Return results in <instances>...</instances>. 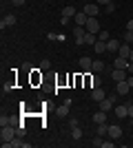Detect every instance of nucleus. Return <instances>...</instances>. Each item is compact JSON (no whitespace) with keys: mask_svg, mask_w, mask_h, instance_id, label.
Here are the masks:
<instances>
[{"mask_svg":"<svg viewBox=\"0 0 133 148\" xmlns=\"http://www.w3.org/2000/svg\"><path fill=\"white\" fill-rule=\"evenodd\" d=\"M18 137V130L13 128V124H9V126H2V130H0V142H2V146H9V142L11 139H16Z\"/></svg>","mask_w":133,"mask_h":148,"instance_id":"obj_1","label":"nucleus"},{"mask_svg":"<svg viewBox=\"0 0 133 148\" xmlns=\"http://www.w3.org/2000/svg\"><path fill=\"white\" fill-rule=\"evenodd\" d=\"M84 29H87V33H95V36H98V33H100V22H98V18H89L87 20V25H84Z\"/></svg>","mask_w":133,"mask_h":148,"instance_id":"obj_2","label":"nucleus"},{"mask_svg":"<svg viewBox=\"0 0 133 148\" xmlns=\"http://www.w3.org/2000/svg\"><path fill=\"white\" fill-rule=\"evenodd\" d=\"M87 16H91V18H95L98 13H100V5L98 2H89V5H84V9H82Z\"/></svg>","mask_w":133,"mask_h":148,"instance_id":"obj_3","label":"nucleus"},{"mask_svg":"<svg viewBox=\"0 0 133 148\" xmlns=\"http://www.w3.org/2000/svg\"><path fill=\"white\" fill-rule=\"evenodd\" d=\"M127 69H113L111 71V77H113V82H122V80H127Z\"/></svg>","mask_w":133,"mask_h":148,"instance_id":"obj_4","label":"nucleus"},{"mask_svg":"<svg viewBox=\"0 0 133 148\" xmlns=\"http://www.w3.org/2000/svg\"><path fill=\"white\" fill-rule=\"evenodd\" d=\"M120 40H115V38H109L107 40V53H118V49H120Z\"/></svg>","mask_w":133,"mask_h":148,"instance_id":"obj_5","label":"nucleus"},{"mask_svg":"<svg viewBox=\"0 0 133 148\" xmlns=\"http://www.w3.org/2000/svg\"><path fill=\"white\" fill-rule=\"evenodd\" d=\"M73 36H76V44H84L87 29H84V27H76V29H73Z\"/></svg>","mask_w":133,"mask_h":148,"instance_id":"obj_6","label":"nucleus"},{"mask_svg":"<svg viewBox=\"0 0 133 148\" xmlns=\"http://www.w3.org/2000/svg\"><path fill=\"white\" fill-rule=\"evenodd\" d=\"M16 22H18V18H16L13 13H7L5 18L0 20V27H2V29H5V27H13V25H16Z\"/></svg>","mask_w":133,"mask_h":148,"instance_id":"obj_7","label":"nucleus"},{"mask_svg":"<svg viewBox=\"0 0 133 148\" xmlns=\"http://www.w3.org/2000/svg\"><path fill=\"white\" fill-rule=\"evenodd\" d=\"M91 97H93V102H98V104H100L102 99L107 97V93H104V88L98 86V88H91Z\"/></svg>","mask_w":133,"mask_h":148,"instance_id":"obj_8","label":"nucleus"},{"mask_svg":"<svg viewBox=\"0 0 133 148\" xmlns=\"http://www.w3.org/2000/svg\"><path fill=\"white\" fill-rule=\"evenodd\" d=\"M109 137H111V139H120L122 137V128L118 124H111V126H109Z\"/></svg>","mask_w":133,"mask_h":148,"instance_id":"obj_9","label":"nucleus"},{"mask_svg":"<svg viewBox=\"0 0 133 148\" xmlns=\"http://www.w3.org/2000/svg\"><path fill=\"white\" fill-rule=\"evenodd\" d=\"M131 47H129V42H122L120 44V49H118V56H122V58H127V60H129V56H131Z\"/></svg>","mask_w":133,"mask_h":148,"instance_id":"obj_10","label":"nucleus"},{"mask_svg":"<svg viewBox=\"0 0 133 148\" xmlns=\"http://www.w3.org/2000/svg\"><path fill=\"white\" fill-rule=\"evenodd\" d=\"M89 18H91V16H87L84 11H78V13H76V27H84Z\"/></svg>","mask_w":133,"mask_h":148,"instance_id":"obj_11","label":"nucleus"},{"mask_svg":"<svg viewBox=\"0 0 133 148\" xmlns=\"http://www.w3.org/2000/svg\"><path fill=\"white\" fill-rule=\"evenodd\" d=\"M129 115V104H122V106H115V117L122 119V117H127Z\"/></svg>","mask_w":133,"mask_h":148,"instance_id":"obj_12","label":"nucleus"},{"mask_svg":"<svg viewBox=\"0 0 133 148\" xmlns=\"http://www.w3.org/2000/svg\"><path fill=\"white\" fill-rule=\"evenodd\" d=\"M80 69H82V71H91V69H93V60H91V58H80Z\"/></svg>","mask_w":133,"mask_h":148,"instance_id":"obj_13","label":"nucleus"},{"mask_svg":"<svg viewBox=\"0 0 133 148\" xmlns=\"http://www.w3.org/2000/svg\"><path fill=\"white\" fill-rule=\"evenodd\" d=\"M115 84H118V86H115V91L120 93V95H127V93H129V88H131V86H129V82H127V80H122V82H115Z\"/></svg>","mask_w":133,"mask_h":148,"instance_id":"obj_14","label":"nucleus"},{"mask_svg":"<svg viewBox=\"0 0 133 148\" xmlns=\"http://www.w3.org/2000/svg\"><path fill=\"white\" fill-rule=\"evenodd\" d=\"M113 66H115V69H127V66H129V60H127V58H122V56H118V58L113 60Z\"/></svg>","mask_w":133,"mask_h":148,"instance_id":"obj_15","label":"nucleus"},{"mask_svg":"<svg viewBox=\"0 0 133 148\" xmlns=\"http://www.w3.org/2000/svg\"><path fill=\"white\" fill-rule=\"evenodd\" d=\"M76 7H71V5H67V7H64V9H62V18H76Z\"/></svg>","mask_w":133,"mask_h":148,"instance_id":"obj_16","label":"nucleus"},{"mask_svg":"<svg viewBox=\"0 0 133 148\" xmlns=\"http://www.w3.org/2000/svg\"><path fill=\"white\" fill-rule=\"evenodd\" d=\"M20 146H22V148H29L31 144H29V142H22V139H11L7 148H20Z\"/></svg>","mask_w":133,"mask_h":148,"instance_id":"obj_17","label":"nucleus"},{"mask_svg":"<svg viewBox=\"0 0 133 148\" xmlns=\"http://www.w3.org/2000/svg\"><path fill=\"white\" fill-rule=\"evenodd\" d=\"M93 122H95V124H104V122H107V113H104V111L93 113Z\"/></svg>","mask_w":133,"mask_h":148,"instance_id":"obj_18","label":"nucleus"},{"mask_svg":"<svg viewBox=\"0 0 133 148\" xmlns=\"http://www.w3.org/2000/svg\"><path fill=\"white\" fill-rule=\"evenodd\" d=\"M100 84H102L100 75H91V77H89V86H91V88H98Z\"/></svg>","mask_w":133,"mask_h":148,"instance_id":"obj_19","label":"nucleus"},{"mask_svg":"<svg viewBox=\"0 0 133 148\" xmlns=\"http://www.w3.org/2000/svg\"><path fill=\"white\" fill-rule=\"evenodd\" d=\"M71 137H73V139H80V137H82V128H80V126H76V124H73V126H71Z\"/></svg>","mask_w":133,"mask_h":148,"instance_id":"obj_20","label":"nucleus"},{"mask_svg":"<svg viewBox=\"0 0 133 148\" xmlns=\"http://www.w3.org/2000/svg\"><path fill=\"white\" fill-rule=\"evenodd\" d=\"M95 53H107V42H102V40H98V42L93 44Z\"/></svg>","mask_w":133,"mask_h":148,"instance_id":"obj_21","label":"nucleus"},{"mask_svg":"<svg viewBox=\"0 0 133 148\" xmlns=\"http://www.w3.org/2000/svg\"><path fill=\"white\" fill-rule=\"evenodd\" d=\"M95 42H98V36H95V33H87V36H84V44H89V47H93Z\"/></svg>","mask_w":133,"mask_h":148,"instance_id":"obj_22","label":"nucleus"},{"mask_svg":"<svg viewBox=\"0 0 133 148\" xmlns=\"http://www.w3.org/2000/svg\"><path fill=\"white\" fill-rule=\"evenodd\" d=\"M69 115V104L64 102V106H58V117H67Z\"/></svg>","mask_w":133,"mask_h":148,"instance_id":"obj_23","label":"nucleus"},{"mask_svg":"<svg viewBox=\"0 0 133 148\" xmlns=\"http://www.w3.org/2000/svg\"><path fill=\"white\" fill-rule=\"evenodd\" d=\"M98 135H109V126H107V122H104V124H98Z\"/></svg>","mask_w":133,"mask_h":148,"instance_id":"obj_24","label":"nucleus"},{"mask_svg":"<svg viewBox=\"0 0 133 148\" xmlns=\"http://www.w3.org/2000/svg\"><path fill=\"white\" fill-rule=\"evenodd\" d=\"M109 38H111V33H109V31H100V33H98V40H102V42H107Z\"/></svg>","mask_w":133,"mask_h":148,"instance_id":"obj_25","label":"nucleus"},{"mask_svg":"<svg viewBox=\"0 0 133 148\" xmlns=\"http://www.w3.org/2000/svg\"><path fill=\"white\" fill-rule=\"evenodd\" d=\"M104 69V62H100V60H93V69L91 71H102Z\"/></svg>","mask_w":133,"mask_h":148,"instance_id":"obj_26","label":"nucleus"},{"mask_svg":"<svg viewBox=\"0 0 133 148\" xmlns=\"http://www.w3.org/2000/svg\"><path fill=\"white\" fill-rule=\"evenodd\" d=\"M49 66H51V62H49V60H42V62H40V69H42V71H47Z\"/></svg>","mask_w":133,"mask_h":148,"instance_id":"obj_27","label":"nucleus"},{"mask_svg":"<svg viewBox=\"0 0 133 148\" xmlns=\"http://www.w3.org/2000/svg\"><path fill=\"white\" fill-rule=\"evenodd\" d=\"M124 42H133V31H127V33H124Z\"/></svg>","mask_w":133,"mask_h":148,"instance_id":"obj_28","label":"nucleus"},{"mask_svg":"<svg viewBox=\"0 0 133 148\" xmlns=\"http://www.w3.org/2000/svg\"><path fill=\"white\" fill-rule=\"evenodd\" d=\"M104 11H107V13H113V11H115V2H111V5H107V7H104Z\"/></svg>","mask_w":133,"mask_h":148,"instance_id":"obj_29","label":"nucleus"},{"mask_svg":"<svg viewBox=\"0 0 133 148\" xmlns=\"http://www.w3.org/2000/svg\"><path fill=\"white\" fill-rule=\"evenodd\" d=\"M93 146H102V137H100V135L93 139Z\"/></svg>","mask_w":133,"mask_h":148,"instance_id":"obj_30","label":"nucleus"},{"mask_svg":"<svg viewBox=\"0 0 133 148\" xmlns=\"http://www.w3.org/2000/svg\"><path fill=\"white\" fill-rule=\"evenodd\" d=\"M95 2H98V5H104V7H107V5H111L113 0H95Z\"/></svg>","mask_w":133,"mask_h":148,"instance_id":"obj_31","label":"nucleus"},{"mask_svg":"<svg viewBox=\"0 0 133 148\" xmlns=\"http://www.w3.org/2000/svg\"><path fill=\"white\" fill-rule=\"evenodd\" d=\"M102 148H113V142H102Z\"/></svg>","mask_w":133,"mask_h":148,"instance_id":"obj_32","label":"nucleus"},{"mask_svg":"<svg viewBox=\"0 0 133 148\" xmlns=\"http://www.w3.org/2000/svg\"><path fill=\"white\" fill-rule=\"evenodd\" d=\"M127 73L133 75V62H129V66H127Z\"/></svg>","mask_w":133,"mask_h":148,"instance_id":"obj_33","label":"nucleus"},{"mask_svg":"<svg viewBox=\"0 0 133 148\" xmlns=\"http://www.w3.org/2000/svg\"><path fill=\"white\" fill-rule=\"evenodd\" d=\"M11 2H13L16 7H22V5H25V0H11Z\"/></svg>","mask_w":133,"mask_h":148,"instance_id":"obj_34","label":"nucleus"},{"mask_svg":"<svg viewBox=\"0 0 133 148\" xmlns=\"http://www.w3.org/2000/svg\"><path fill=\"white\" fill-rule=\"evenodd\" d=\"M127 82H129V86L133 88V75H127Z\"/></svg>","mask_w":133,"mask_h":148,"instance_id":"obj_35","label":"nucleus"},{"mask_svg":"<svg viewBox=\"0 0 133 148\" xmlns=\"http://www.w3.org/2000/svg\"><path fill=\"white\" fill-rule=\"evenodd\" d=\"M127 31H133V20H129V22H127Z\"/></svg>","mask_w":133,"mask_h":148,"instance_id":"obj_36","label":"nucleus"},{"mask_svg":"<svg viewBox=\"0 0 133 148\" xmlns=\"http://www.w3.org/2000/svg\"><path fill=\"white\" fill-rule=\"evenodd\" d=\"M129 115L133 117V104H129Z\"/></svg>","mask_w":133,"mask_h":148,"instance_id":"obj_37","label":"nucleus"},{"mask_svg":"<svg viewBox=\"0 0 133 148\" xmlns=\"http://www.w3.org/2000/svg\"><path fill=\"white\" fill-rule=\"evenodd\" d=\"M129 62H133V51H131V56H129Z\"/></svg>","mask_w":133,"mask_h":148,"instance_id":"obj_38","label":"nucleus"},{"mask_svg":"<svg viewBox=\"0 0 133 148\" xmlns=\"http://www.w3.org/2000/svg\"><path fill=\"white\" fill-rule=\"evenodd\" d=\"M131 126H133V117H131Z\"/></svg>","mask_w":133,"mask_h":148,"instance_id":"obj_39","label":"nucleus"}]
</instances>
